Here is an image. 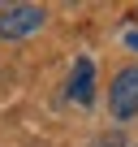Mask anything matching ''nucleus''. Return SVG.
<instances>
[{
	"label": "nucleus",
	"mask_w": 138,
	"mask_h": 147,
	"mask_svg": "<svg viewBox=\"0 0 138 147\" xmlns=\"http://www.w3.org/2000/svg\"><path fill=\"white\" fill-rule=\"evenodd\" d=\"M48 22L39 5H5L0 9V39H26Z\"/></svg>",
	"instance_id": "obj_1"
},
{
	"label": "nucleus",
	"mask_w": 138,
	"mask_h": 147,
	"mask_svg": "<svg viewBox=\"0 0 138 147\" xmlns=\"http://www.w3.org/2000/svg\"><path fill=\"white\" fill-rule=\"evenodd\" d=\"M108 108H112L117 121L138 117V65L121 69L117 78H112V87H108Z\"/></svg>",
	"instance_id": "obj_2"
},
{
	"label": "nucleus",
	"mask_w": 138,
	"mask_h": 147,
	"mask_svg": "<svg viewBox=\"0 0 138 147\" xmlns=\"http://www.w3.org/2000/svg\"><path fill=\"white\" fill-rule=\"evenodd\" d=\"M69 100H74V104H82V108L95 100V61H91V56H78L74 78H69Z\"/></svg>",
	"instance_id": "obj_3"
},
{
	"label": "nucleus",
	"mask_w": 138,
	"mask_h": 147,
	"mask_svg": "<svg viewBox=\"0 0 138 147\" xmlns=\"http://www.w3.org/2000/svg\"><path fill=\"white\" fill-rule=\"evenodd\" d=\"M95 147H125V138H121V130H112V134H104Z\"/></svg>",
	"instance_id": "obj_4"
},
{
	"label": "nucleus",
	"mask_w": 138,
	"mask_h": 147,
	"mask_svg": "<svg viewBox=\"0 0 138 147\" xmlns=\"http://www.w3.org/2000/svg\"><path fill=\"white\" fill-rule=\"evenodd\" d=\"M125 43H129V48H134V52H138V35H129V39H125Z\"/></svg>",
	"instance_id": "obj_5"
}]
</instances>
